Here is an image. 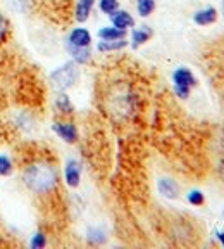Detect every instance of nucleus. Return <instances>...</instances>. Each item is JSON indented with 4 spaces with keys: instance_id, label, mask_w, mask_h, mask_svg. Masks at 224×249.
<instances>
[{
    "instance_id": "nucleus-1",
    "label": "nucleus",
    "mask_w": 224,
    "mask_h": 249,
    "mask_svg": "<svg viewBox=\"0 0 224 249\" xmlns=\"http://www.w3.org/2000/svg\"><path fill=\"white\" fill-rule=\"evenodd\" d=\"M23 183L33 194H48L57 185V171L47 161H35L23 170Z\"/></svg>"
},
{
    "instance_id": "nucleus-2",
    "label": "nucleus",
    "mask_w": 224,
    "mask_h": 249,
    "mask_svg": "<svg viewBox=\"0 0 224 249\" xmlns=\"http://www.w3.org/2000/svg\"><path fill=\"white\" fill-rule=\"evenodd\" d=\"M76 80H78V66L74 61L62 64L61 68H57V70L50 73L52 85H54V89L61 90V92H64V90H67L69 87H73Z\"/></svg>"
},
{
    "instance_id": "nucleus-3",
    "label": "nucleus",
    "mask_w": 224,
    "mask_h": 249,
    "mask_svg": "<svg viewBox=\"0 0 224 249\" xmlns=\"http://www.w3.org/2000/svg\"><path fill=\"white\" fill-rule=\"evenodd\" d=\"M174 92L181 99H186L190 95V90L195 85V76L188 68H178L173 73Z\"/></svg>"
},
{
    "instance_id": "nucleus-4",
    "label": "nucleus",
    "mask_w": 224,
    "mask_h": 249,
    "mask_svg": "<svg viewBox=\"0 0 224 249\" xmlns=\"http://www.w3.org/2000/svg\"><path fill=\"white\" fill-rule=\"evenodd\" d=\"M64 180L69 187H78L81 182V164L76 160H67L64 166Z\"/></svg>"
},
{
    "instance_id": "nucleus-5",
    "label": "nucleus",
    "mask_w": 224,
    "mask_h": 249,
    "mask_svg": "<svg viewBox=\"0 0 224 249\" xmlns=\"http://www.w3.org/2000/svg\"><path fill=\"white\" fill-rule=\"evenodd\" d=\"M54 132L67 144H74L78 139V130L73 123H54Z\"/></svg>"
},
{
    "instance_id": "nucleus-6",
    "label": "nucleus",
    "mask_w": 224,
    "mask_h": 249,
    "mask_svg": "<svg viewBox=\"0 0 224 249\" xmlns=\"http://www.w3.org/2000/svg\"><path fill=\"white\" fill-rule=\"evenodd\" d=\"M66 42L76 47H90V43H92V35H90V31L86 30V28H74L69 33Z\"/></svg>"
},
{
    "instance_id": "nucleus-7",
    "label": "nucleus",
    "mask_w": 224,
    "mask_h": 249,
    "mask_svg": "<svg viewBox=\"0 0 224 249\" xmlns=\"http://www.w3.org/2000/svg\"><path fill=\"white\" fill-rule=\"evenodd\" d=\"M157 189H159V192H160V194H162L166 199H178V196H179L178 183L174 182L173 178H167V177L159 178Z\"/></svg>"
},
{
    "instance_id": "nucleus-8",
    "label": "nucleus",
    "mask_w": 224,
    "mask_h": 249,
    "mask_svg": "<svg viewBox=\"0 0 224 249\" xmlns=\"http://www.w3.org/2000/svg\"><path fill=\"white\" fill-rule=\"evenodd\" d=\"M66 49L71 54V57L74 59V62H78V64H86V62H90V59H92L90 47H76L66 42Z\"/></svg>"
},
{
    "instance_id": "nucleus-9",
    "label": "nucleus",
    "mask_w": 224,
    "mask_h": 249,
    "mask_svg": "<svg viewBox=\"0 0 224 249\" xmlns=\"http://www.w3.org/2000/svg\"><path fill=\"white\" fill-rule=\"evenodd\" d=\"M217 19V11L214 7H205L200 9L193 14V21L198 26H209V24L216 23Z\"/></svg>"
},
{
    "instance_id": "nucleus-10",
    "label": "nucleus",
    "mask_w": 224,
    "mask_h": 249,
    "mask_svg": "<svg viewBox=\"0 0 224 249\" xmlns=\"http://www.w3.org/2000/svg\"><path fill=\"white\" fill-rule=\"evenodd\" d=\"M111 21H112V26L119 28V30H126V28H131L135 24L133 16L128 11H119V9L111 14Z\"/></svg>"
},
{
    "instance_id": "nucleus-11",
    "label": "nucleus",
    "mask_w": 224,
    "mask_h": 249,
    "mask_svg": "<svg viewBox=\"0 0 224 249\" xmlns=\"http://www.w3.org/2000/svg\"><path fill=\"white\" fill-rule=\"evenodd\" d=\"M93 5H95V0H78L76 12H74V18H76L78 23H85L88 19Z\"/></svg>"
},
{
    "instance_id": "nucleus-12",
    "label": "nucleus",
    "mask_w": 224,
    "mask_h": 249,
    "mask_svg": "<svg viewBox=\"0 0 224 249\" xmlns=\"http://www.w3.org/2000/svg\"><path fill=\"white\" fill-rule=\"evenodd\" d=\"M152 36V30L150 26H140V28H135L131 31V42H133V49H138L140 45L143 43H147Z\"/></svg>"
},
{
    "instance_id": "nucleus-13",
    "label": "nucleus",
    "mask_w": 224,
    "mask_h": 249,
    "mask_svg": "<svg viewBox=\"0 0 224 249\" xmlns=\"http://www.w3.org/2000/svg\"><path fill=\"white\" fill-rule=\"evenodd\" d=\"M128 45V42L124 38L121 40H100L97 43V51L98 52H114V51H121Z\"/></svg>"
},
{
    "instance_id": "nucleus-14",
    "label": "nucleus",
    "mask_w": 224,
    "mask_h": 249,
    "mask_svg": "<svg viewBox=\"0 0 224 249\" xmlns=\"http://www.w3.org/2000/svg\"><path fill=\"white\" fill-rule=\"evenodd\" d=\"M100 40H121L126 36V30H119L116 26H104L98 30Z\"/></svg>"
},
{
    "instance_id": "nucleus-15",
    "label": "nucleus",
    "mask_w": 224,
    "mask_h": 249,
    "mask_svg": "<svg viewBox=\"0 0 224 249\" xmlns=\"http://www.w3.org/2000/svg\"><path fill=\"white\" fill-rule=\"evenodd\" d=\"M136 11L142 18H147L155 11V2L154 0H136Z\"/></svg>"
},
{
    "instance_id": "nucleus-16",
    "label": "nucleus",
    "mask_w": 224,
    "mask_h": 249,
    "mask_svg": "<svg viewBox=\"0 0 224 249\" xmlns=\"http://www.w3.org/2000/svg\"><path fill=\"white\" fill-rule=\"evenodd\" d=\"M105 232L102 229H97V227H90L88 229V241L92 244H104L105 242Z\"/></svg>"
},
{
    "instance_id": "nucleus-17",
    "label": "nucleus",
    "mask_w": 224,
    "mask_h": 249,
    "mask_svg": "<svg viewBox=\"0 0 224 249\" xmlns=\"http://www.w3.org/2000/svg\"><path fill=\"white\" fill-rule=\"evenodd\" d=\"M14 170V163L7 154H0V177H9Z\"/></svg>"
},
{
    "instance_id": "nucleus-18",
    "label": "nucleus",
    "mask_w": 224,
    "mask_h": 249,
    "mask_svg": "<svg viewBox=\"0 0 224 249\" xmlns=\"http://www.w3.org/2000/svg\"><path fill=\"white\" fill-rule=\"evenodd\" d=\"M98 7L104 14L111 16L112 12H116L119 9V0H98Z\"/></svg>"
},
{
    "instance_id": "nucleus-19",
    "label": "nucleus",
    "mask_w": 224,
    "mask_h": 249,
    "mask_svg": "<svg viewBox=\"0 0 224 249\" xmlns=\"http://www.w3.org/2000/svg\"><path fill=\"white\" fill-rule=\"evenodd\" d=\"M55 106H57V109L61 113H73V104H71L69 97H67L66 93L59 95L57 101H55Z\"/></svg>"
},
{
    "instance_id": "nucleus-20",
    "label": "nucleus",
    "mask_w": 224,
    "mask_h": 249,
    "mask_svg": "<svg viewBox=\"0 0 224 249\" xmlns=\"http://www.w3.org/2000/svg\"><path fill=\"white\" fill-rule=\"evenodd\" d=\"M9 33H11V23L4 14H0V45L9 38Z\"/></svg>"
},
{
    "instance_id": "nucleus-21",
    "label": "nucleus",
    "mask_w": 224,
    "mask_h": 249,
    "mask_svg": "<svg viewBox=\"0 0 224 249\" xmlns=\"http://www.w3.org/2000/svg\"><path fill=\"white\" fill-rule=\"evenodd\" d=\"M186 199H188V202L190 204H193V206H202L205 201L202 191H197V189H195V191H190L188 196H186Z\"/></svg>"
},
{
    "instance_id": "nucleus-22",
    "label": "nucleus",
    "mask_w": 224,
    "mask_h": 249,
    "mask_svg": "<svg viewBox=\"0 0 224 249\" xmlns=\"http://www.w3.org/2000/svg\"><path fill=\"white\" fill-rule=\"evenodd\" d=\"M30 246H31L33 249H42V248H45V246H47V237H45V233L36 232L35 235L31 237Z\"/></svg>"
},
{
    "instance_id": "nucleus-23",
    "label": "nucleus",
    "mask_w": 224,
    "mask_h": 249,
    "mask_svg": "<svg viewBox=\"0 0 224 249\" xmlns=\"http://www.w3.org/2000/svg\"><path fill=\"white\" fill-rule=\"evenodd\" d=\"M7 2L14 11H19V12H24L28 7V0H7Z\"/></svg>"
},
{
    "instance_id": "nucleus-24",
    "label": "nucleus",
    "mask_w": 224,
    "mask_h": 249,
    "mask_svg": "<svg viewBox=\"0 0 224 249\" xmlns=\"http://www.w3.org/2000/svg\"><path fill=\"white\" fill-rule=\"evenodd\" d=\"M216 235H217V239H219V242H221V244L224 246V232H217Z\"/></svg>"
},
{
    "instance_id": "nucleus-25",
    "label": "nucleus",
    "mask_w": 224,
    "mask_h": 249,
    "mask_svg": "<svg viewBox=\"0 0 224 249\" xmlns=\"http://www.w3.org/2000/svg\"><path fill=\"white\" fill-rule=\"evenodd\" d=\"M221 177H223V180H224V163H223V166H221Z\"/></svg>"
}]
</instances>
